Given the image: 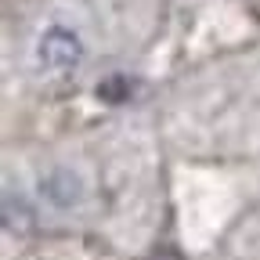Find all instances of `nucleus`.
Segmentation results:
<instances>
[{
  "label": "nucleus",
  "mask_w": 260,
  "mask_h": 260,
  "mask_svg": "<svg viewBox=\"0 0 260 260\" xmlns=\"http://www.w3.org/2000/svg\"><path fill=\"white\" fill-rule=\"evenodd\" d=\"M126 87H130V80H126V76H112L109 83L98 87V94H102V98H112V102H116V98H123V94H126Z\"/></svg>",
  "instance_id": "4"
},
{
  "label": "nucleus",
  "mask_w": 260,
  "mask_h": 260,
  "mask_svg": "<svg viewBox=\"0 0 260 260\" xmlns=\"http://www.w3.org/2000/svg\"><path fill=\"white\" fill-rule=\"evenodd\" d=\"M40 188H44V195L54 203V206H73L76 199H80V177L73 174V170H54V174H47L44 181H40Z\"/></svg>",
  "instance_id": "2"
},
{
  "label": "nucleus",
  "mask_w": 260,
  "mask_h": 260,
  "mask_svg": "<svg viewBox=\"0 0 260 260\" xmlns=\"http://www.w3.org/2000/svg\"><path fill=\"white\" fill-rule=\"evenodd\" d=\"M37 58L51 73H69L73 65H80V58H83V44H80V37L73 29L51 25L40 37V44H37Z\"/></svg>",
  "instance_id": "1"
},
{
  "label": "nucleus",
  "mask_w": 260,
  "mask_h": 260,
  "mask_svg": "<svg viewBox=\"0 0 260 260\" xmlns=\"http://www.w3.org/2000/svg\"><path fill=\"white\" fill-rule=\"evenodd\" d=\"M32 210L22 203V199H15V195H4L0 199V228L4 232H15V235H25L29 228H32Z\"/></svg>",
  "instance_id": "3"
}]
</instances>
